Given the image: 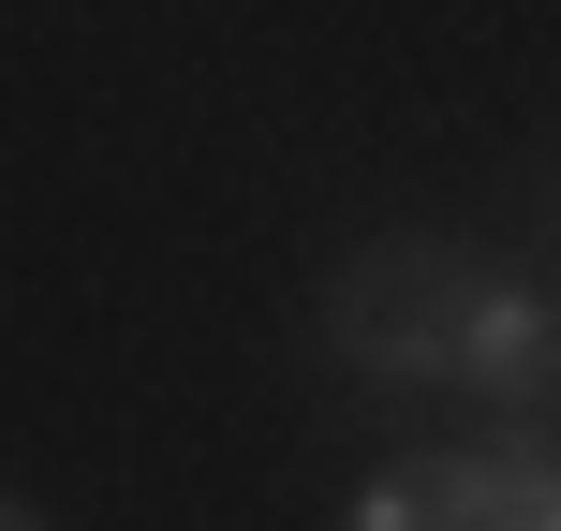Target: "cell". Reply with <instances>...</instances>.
Returning a JSON list of instances; mask_svg holds the SVG:
<instances>
[{"label":"cell","mask_w":561,"mask_h":531,"mask_svg":"<svg viewBox=\"0 0 561 531\" xmlns=\"http://www.w3.org/2000/svg\"><path fill=\"white\" fill-rule=\"evenodd\" d=\"M458 280H473V252H444V236L355 252L325 280V355L355 384H458Z\"/></svg>","instance_id":"obj_1"},{"label":"cell","mask_w":561,"mask_h":531,"mask_svg":"<svg viewBox=\"0 0 561 531\" xmlns=\"http://www.w3.org/2000/svg\"><path fill=\"white\" fill-rule=\"evenodd\" d=\"M458 384H473L503 428H533V399L561 384V296L547 280H517V266L458 280Z\"/></svg>","instance_id":"obj_2"},{"label":"cell","mask_w":561,"mask_h":531,"mask_svg":"<svg viewBox=\"0 0 561 531\" xmlns=\"http://www.w3.org/2000/svg\"><path fill=\"white\" fill-rule=\"evenodd\" d=\"M444 517L458 531H561V443L547 428H488V443H444Z\"/></svg>","instance_id":"obj_3"},{"label":"cell","mask_w":561,"mask_h":531,"mask_svg":"<svg viewBox=\"0 0 561 531\" xmlns=\"http://www.w3.org/2000/svg\"><path fill=\"white\" fill-rule=\"evenodd\" d=\"M340 531H458L444 517V473H428V458H385V473L340 503Z\"/></svg>","instance_id":"obj_4"},{"label":"cell","mask_w":561,"mask_h":531,"mask_svg":"<svg viewBox=\"0 0 561 531\" xmlns=\"http://www.w3.org/2000/svg\"><path fill=\"white\" fill-rule=\"evenodd\" d=\"M0 531H45V503H15V517H0Z\"/></svg>","instance_id":"obj_5"}]
</instances>
